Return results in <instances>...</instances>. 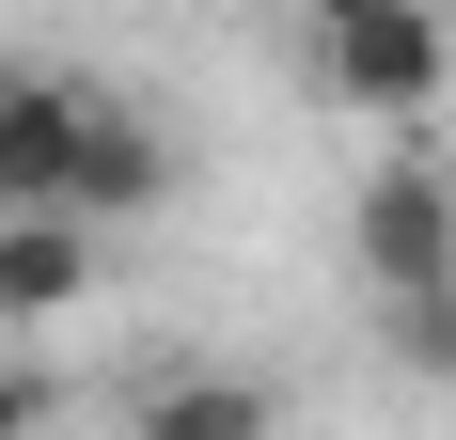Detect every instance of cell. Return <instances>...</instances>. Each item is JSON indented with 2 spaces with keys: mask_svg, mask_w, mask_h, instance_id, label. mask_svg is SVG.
I'll return each mask as SVG.
<instances>
[{
  "mask_svg": "<svg viewBox=\"0 0 456 440\" xmlns=\"http://www.w3.org/2000/svg\"><path fill=\"white\" fill-rule=\"evenodd\" d=\"M315 63H330V94H346V110H425V94L456 79V32L425 16V0H378V16L315 32Z\"/></svg>",
  "mask_w": 456,
  "mask_h": 440,
  "instance_id": "obj_1",
  "label": "cell"
},
{
  "mask_svg": "<svg viewBox=\"0 0 456 440\" xmlns=\"http://www.w3.org/2000/svg\"><path fill=\"white\" fill-rule=\"evenodd\" d=\"M362 283H378V299L456 283V189L425 174V158H378V174H362Z\"/></svg>",
  "mask_w": 456,
  "mask_h": 440,
  "instance_id": "obj_2",
  "label": "cell"
},
{
  "mask_svg": "<svg viewBox=\"0 0 456 440\" xmlns=\"http://www.w3.org/2000/svg\"><path fill=\"white\" fill-rule=\"evenodd\" d=\"M158 189H174V142L142 126L126 94H94V110H79V174H63V220H79V236H110V220H142Z\"/></svg>",
  "mask_w": 456,
  "mask_h": 440,
  "instance_id": "obj_3",
  "label": "cell"
},
{
  "mask_svg": "<svg viewBox=\"0 0 456 440\" xmlns=\"http://www.w3.org/2000/svg\"><path fill=\"white\" fill-rule=\"evenodd\" d=\"M126 440H283V394L236 362H158L126 394Z\"/></svg>",
  "mask_w": 456,
  "mask_h": 440,
  "instance_id": "obj_4",
  "label": "cell"
},
{
  "mask_svg": "<svg viewBox=\"0 0 456 440\" xmlns=\"http://www.w3.org/2000/svg\"><path fill=\"white\" fill-rule=\"evenodd\" d=\"M79 110H94V79H0V220L63 205V174H79Z\"/></svg>",
  "mask_w": 456,
  "mask_h": 440,
  "instance_id": "obj_5",
  "label": "cell"
},
{
  "mask_svg": "<svg viewBox=\"0 0 456 440\" xmlns=\"http://www.w3.org/2000/svg\"><path fill=\"white\" fill-rule=\"evenodd\" d=\"M94 299V236L63 205H32V220H0V330H16V346H32L47 314H79Z\"/></svg>",
  "mask_w": 456,
  "mask_h": 440,
  "instance_id": "obj_6",
  "label": "cell"
},
{
  "mask_svg": "<svg viewBox=\"0 0 456 440\" xmlns=\"http://www.w3.org/2000/svg\"><path fill=\"white\" fill-rule=\"evenodd\" d=\"M378 330H394V362H410V378H456V283H425V299H378Z\"/></svg>",
  "mask_w": 456,
  "mask_h": 440,
  "instance_id": "obj_7",
  "label": "cell"
},
{
  "mask_svg": "<svg viewBox=\"0 0 456 440\" xmlns=\"http://www.w3.org/2000/svg\"><path fill=\"white\" fill-rule=\"evenodd\" d=\"M47 425V394H32V362H0V440H32Z\"/></svg>",
  "mask_w": 456,
  "mask_h": 440,
  "instance_id": "obj_8",
  "label": "cell"
},
{
  "mask_svg": "<svg viewBox=\"0 0 456 440\" xmlns=\"http://www.w3.org/2000/svg\"><path fill=\"white\" fill-rule=\"evenodd\" d=\"M299 16H315V32H346V16H378V0H299Z\"/></svg>",
  "mask_w": 456,
  "mask_h": 440,
  "instance_id": "obj_9",
  "label": "cell"
}]
</instances>
